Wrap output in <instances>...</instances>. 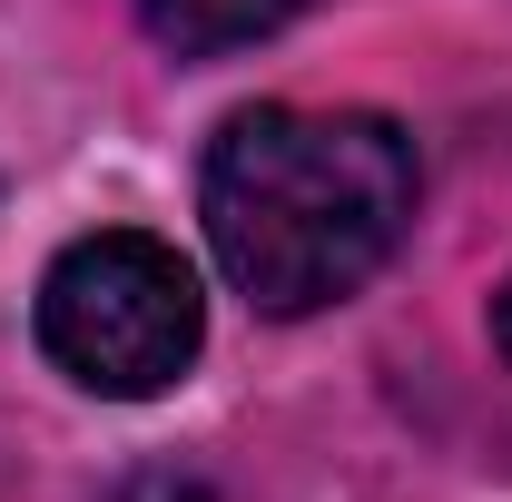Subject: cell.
<instances>
[{"label":"cell","instance_id":"cell-1","mask_svg":"<svg viewBox=\"0 0 512 502\" xmlns=\"http://www.w3.org/2000/svg\"><path fill=\"white\" fill-rule=\"evenodd\" d=\"M207 247L266 315L355 296L414 227V138L375 109H237L207 148Z\"/></svg>","mask_w":512,"mask_h":502},{"label":"cell","instance_id":"cell-2","mask_svg":"<svg viewBox=\"0 0 512 502\" xmlns=\"http://www.w3.org/2000/svg\"><path fill=\"white\" fill-rule=\"evenodd\" d=\"M40 345L79 394L148 404L197 365L207 296L178 247H158L138 227H99V237L60 247V266L40 276Z\"/></svg>","mask_w":512,"mask_h":502},{"label":"cell","instance_id":"cell-3","mask_svg":"<svg viewBox=\"0 0 512 502\" xmlns=\"http://www.w3.org/2000/svg\"><path fill=\"white\" fill-rule=\"evenodd\" d=\"M138 10L178 60H227V50H247L266 30H286L306 0H138Z\"/></svg>","mask_w":512,"mask_h":502},{"label":"cell","instance_id":"cell-4","mask_svg":"<svg viewBox=\"0 0 512 502\" xmlns=\"http://www.w3.org/2000/svg\"><path fill=\"white\" fill-rule=\"evenodd\" d=\"M493 335H503V355H512V286H503V306H493Z\"/></svg>","mask_w":512,"mask_h":502}]
</instances>
